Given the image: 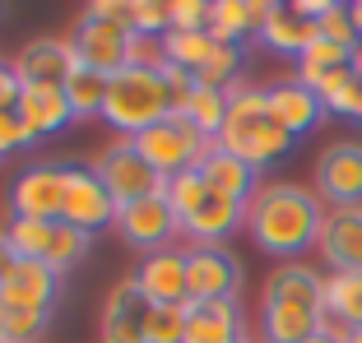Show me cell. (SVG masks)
Returning a JSON list of instances; mask_svg holds the SVG:
<instances>
[{"instance_id":"obj_1","label":"cell","mask_w":362,"mask_h":343,"mask_svg":"<svg viewBox=\"0 0 362 343\" xmlns=\"http://www.w3.org/2000/svg\"><path fill=\"white\" fill-rule=\"evenodd\" d=\"M320 223H325V200L307 186L293 181H269L251 195L246 204V232L265 255L288 260L307 255L320 241Z\"/></svg>"},{"instance_id":"obj_2","label":"cell","mask_w":362,"mask_h":343,"mask_svg":"<svg viewBox=\"0 0 362 343\" xmlns=\"http://www.w3.org/2000/svg\"><path fill=\"white\" fill-rule=\"evenodd\" d=\"M218 149L237 153L242 162H251L256 172L274 167L293 153V135L269 116V97L265 88H251V84H233L228 88V121H223V135H218Z\"/></svg>"},{"instance_id":"obj_3","label":"cell","mask_w":362,"mask_h":343,"mask_svg":"<svg viewBox=\"0 0 362 343\" xmlns=\"http://www.w3.org/2000/svg\"><path fill=\"white\" fill-rule=\"evenodd\" d=\"M168 116H172V97H168V84H163V70H135V65H126L121 75H112L103 121L117 135L135 140V135L153 130Z\"/></svg>"},{"instance_id":"obj_4","label":"cell","mask_w":362,"mask_h":343,"mask_svg":"<svg viewBox=\"0 0 362 343\" xmlns=\"http://www.w3.org/2000/svg\"><path fill=\"white\" fill-rule=\"evenodd\" d=\"M139 149V158L149 162L153 172H163V176H181V172H195L204 162V153L214 149V140H204L200 130L191 126L186 116H168L158 121L153 130H144V135H135L130 140Z\"/></svg>"},{"instance_id":"obj_5","label":"cell","mask_w":362,"mask_h":343,"mask_svg":"<svg viewBox=\"0 0 362 343\" xmlns=\"http://www.w3.org/2000/svg\"><path fill=\"white\" fill-rule=\"evenodd\" d=\"M93 172H98V181L107 186V195L117 200V209L153 200V195H168V176L153 172L149 162L139 158V149L130 140H117L112 149H103V158L93 162Z\"/></svg>"},{"instance_id":"obj_6","label":"cell","mask_w":362,"mask_h":343,"mask_svg":"<svg viewBox=\"0 0 362 343\" xmlns=\"http://www.w3.org/2000/svg\"><path fill=\"white\" fill-rule=\"evenodd\" d=\"M65 186H70V167L65 162H33L19 172V181L10 191L14 218H42V223H61L65 214Z\"/></svg>"},{"instance_id":"obj_7","label":"cell","mask_w":362,"mask_h":343,"mask_svg":"<svg viewBox=\"0 0 362 343\" xmlns=\"http://www.w3.org/2000/svg\"><path fill=\"white\" fill-rule=\"evenodd\" d=\"M316 195L330 209H362V144L339 140L316 158Z\"/></svg>"},{"instance_id":"obj_8","label":"cell","mask_w":362,"mask_h":343,"mask_svg":"<svg viewBox=\"0 0 362 343\" xmlns=\"http://www.w3.org/2000/svg\"><path fill=\"white\" fill-rule=\"evenodd\" d=\"M75 61L84 70H98V75H121L126 70V52H130V23H107V19H79L75 23Z\"/></svg>"},{"instance_id":"obj_9","label":"cell","mask_w":362,"mask_h":343,"mask_svg":"<svg viewBox=\"0 0 362 343\" xmlns=\"http://www.w3.org/2000/svg\"><path fill=\"white\" fill-rule=\"evenodd\" d=\"M117 232H121L126 246L153 255V251H168V241L181 232V223H177V214H172L168 195H153V200H139V204L117 209Z\"/></svg>"},{"instance_id":"obj_10","label":"cell","mask_w":362,"mask_h":343,"mask_svg":"<svg viewBox=\"0 0 362 343\" xmlns=\"http://www.w3.org/2000/svg\"><path fill=\"white\" fill-rule=\"evenodd\" d=\"M186 279H191V301H237L242 265L223 246H191L186 251Z\"/></svg>"},{"instance_id":"obj_11","label":"cell","mask_w":362,"mask_h":343,"mask_svg":"<svg viewBox=\"0 0 362 343\" xmlns=\"http://www.w3.org/2000/svg\"><path fill=\"white\" fill-rule=\"evenodd\" d=\"M61 223L79 227V232H103L117 227V200L107 195V186L98 181L93 167H70V186H65V214Z\"/></svg>"},{"instance_id":"obj_12","label":"cell","mask_w":362,"mask_h":343,"mask_svg":"<svg viewBox=\"0 0 362 343\" xmlns=\"http://www.w3.org/2000/svg\"><path fill=\"white\" fill-rule=\"evenodd\" d=\"M139 283V292L149 297V306H186L191 301V279H186V251L168 246L139 260V269L130 274Z\"/></svg>"},{"instance_id":"obj_13","label":"cell","mask_w":362,"mask_h":343,"mask_svg":"<svg viewBox=\"0 0 362 343\" xmlns=\"http://www.w3.org/2000/svg\"><path fill=\"white\" fill-rule=\"evenodd\" d=\"M316 251L330 274H362V209H325Z\"/></svg>"},{"instance_id":"obj_14","label":"cell","mask_w":362,"mask_h":343,"mask_svg":"<svg viewBox=\"0 0 362 343\" xmlns=\"http://www.w3.org/2000/svg\"><path fill=\"white\" fill-rule=\"evenodd\" d=\"M0 301L23 306V311L52 315L56 301H61V274H56V269H47L42 260H14L10 279H5V288H0Z\"/></svg>"},{"instance_id":"obj_15","label":"cell","mask_w":362,"mask_h":343,"mask_svg":"<svg viewBox=\"0 0 362 343\" xmlns=\"http://www.w3.org/2000/svg\"><path fill=\"white\" fill-rule=\"evenodd\" d=\"M144 320H149V297L139 292L135 279H121L103 301V343H144Z\"/></svg>"},{"instance_id":"obj_16","label":"cell","mask_w":362,"mask_h":343,"mask_svg":"<svg viewBox=\"0 0 362 343\" xmlns=\"http://www.w3.org/2000/svg\"><path fill=\"white\" fill-rule=\"evenodd\" d=\"M237 227H246V204L223 200V195H214V191L181 218V236H191L195 246H223Z\"/></svg>"},{"instance_id":"obj_17","label":"cell","mask_w":362,"mask_h":343,"mask_svg":"<svg viewBox=\"0 0 362 343\" xmlns=\"http://www.w3.org/2000/svg\"><path fill=\"white\" fill-rule=\"evenodd\" d=\"M79 70L75 61V47L61 42V37H33L28 47H23L19 56H14V75L23 79V84H61Z\"/></svg>"},{"instance_id":"obj_18","label":"cell","mask_w":362,"mask_h":343,"mask_svg":"<svg viewBox=\"0 0 362 343\" xmlns=\"http://www.w3.org/2000/svg\"><path fill=\"white\" fill-rule=\"evenodd\" d=\"M265 301L279 306H307V311L325 315V274L311 269L307 260H288L265 279Z\"/></svg>"},{"instance_id":"obj_19","label":"cell","mask_w":362,"mask_h":343,"mask_svg":"<svg viewBox=\"0 0 362 343\" xmlns=\"http://www.w3.org/2000/svg\"><path fill=\"white\" fill-rule=\"evenodd\" d=\"M265 97H269V116H274L279 126L293 135V140H302L307 130H316L320 121L330 116V112H325V102H320L307 84H298V79H284V84L265 88Z\"/></svg>"},{"instance_id":"obj_20","label":"cell","mask_w":362,"mask_h":343,"mask_svg":"<svg viewBox=\"0 0 362 343\" xmlns=\"http://www.w3.org/2000/svg\"><path fill=\"white\" fill-rule=\"evenodd\" d=\"M195 172L204 176V186H209L214 195H223V200H237V204H251V195L260 191V172L251 167V162H242L237 153L218 149V144L204 153V162H200Z\"/></svg>"},{"instance_id":"obj_21","label":"cell","mask_w":362,"mask_h":343,"mask_svg":"<svg viewBox=\"0 0 362 343\" xmlns=\"http://www.w3.org/2000/svg\"><path fill=\"white\" fill-rule=\"evenodd\" d=\"M274 0H214L209 5V37L228 47H242L246 37H260Z\"/></svg>"},{"instance_id":"obj_22","label":"cell","mask_w":362,"mask_h":343,"mask_svg":"<svg viewBox=\"0 0 362 343\" xmlns=\"http://www.w3.org/2000/svg\"><path fill=\"white\" fill-rule=\"evenodd\" d=\"M23 116V126L42 140V135H61L70 121H75V112H70V97H65L61 84H23L19 93V107H14Z\"/></svg>"},{"instance_id":"obj_23","label":"cell","mask_w":362,"mask_h":343,"mask_svg":"<svg viewBox=\"0 0 362 343\" xmlns=\"http://www.w3.org/2000/svg\"><path fill=\"white\" fill-rule=\"evenodd\" d=\"M242 306L237 301H191L186 306V343H242Z\"/></svg>"},{"instance_id":"obj_24","label":"cell","mask_w":362,"mask_h":343,"mask_svg":"<svg viewBox=\"0 0 362 343\" xmlns=\"http://www.w3.org/2000/svg\"><path fill=\"white\" fill-rule=\"evenodd\" d=\"M316 37H320L316 23L302 19L293 5H269V19H265V28H260V42H265L274 56H293V61H298Z\"/></svg>"},{"instance_id":"obj_25","label":"cell","mask_w":362,"mask_h":343,"mask_svg":"<svg viewBox=\"0 0 362 343\" xmlns=\"http://www.w3.org/2000/svg\"><path fill=\"white\" fill-rule=\"evenodd\" d=\"M330 320L320 311H307V306H279V301L260 306V334H265V343H307Z\"/></svg>"},{"instance_id":"obj_26","label":"cell","mask_w":362,"mask_h":343,"mask_svg":"<svg viewBox=\"0 0 362 343\" xmlns=\"http://www.w3.org/2000/svg\"><path fill=\"white\" fill-rule=\"evenodd\" d=\"M311 93L325 102V112L330 116H358V107H362V79L353 75V65H344V70H334V75H325Z\"/></svg>"},{"instance_id":"obj_27","label":"cell","mask_w":362,"mask_h":343,"mask_svg":"<svg viewBox=\"0 0 362 343\" xmlns=\"http://www.w3.org/2000/svg\"><path fill=\"white\" fill-rule=\"evenodd\" d=\"M353 61V52L349 47H339V42H325V37H316V42L307 47V52L298 56V84H307V88H316L325 75H334V70H344V65Z\"/></svg>"},{"instance_id":"obj_28","label":"cell","mask_w":362,"mask_h":343,"mask_svg":"<svg viewBox=\"0 0 362 343\" xmlns=\"http://www.w3.org/2000/svg\"><path fill=\"white\" fill-rule=\"evenodd\" d=\"M107 84H112V79H107V75H98V70H84V65H79L75 75L65 79V97H70V112H75V121L103 116V102H107Z\"/></svg>"},{"instance_id":"obj_29","label":"cell","mask_w":362,"mask_h":343,"mask_svg":"<svg viewBox=\"0 0 362 343\" xmlns=\"http://www.w3.org/2000/svg\"><path fill=\"white\" fill-rule=\"evenodd\" d=\"M214 47L218 42H214L209 32H168V37H163L168 65H181V70H191V75H200L204 65H209Z\"/></svg>"},{"instance_id":"obj_30","label":"cell","mask_w":362,"mask_h":343,"mask_svg":"<svg viewBox=\"0 0 362 343\" xmlns=\"http://www.w3.org/2000/svg\"><path fill=\"white\" fill-rule=\"evenodd\" d=\"M5 236H10V246H14L19 260H47L52 236H56V223H42V218H10Z\"/></svg>"},{"instance_id":"obj_31","label":"cell","mask_w":362,"mask_h":343,"mask_svg":"<svg viewBox=\"0 0 362 343\" xmlns=\"http://www.w3.org/2000/svg\"><path fill=\"white\" fill-rule=\"evenodd\" d=\"M186 121L200 130L204 140H218V135H223V121H228V93L200 84V93H195L191 107H186Z\"/></svg>"},{"instance_id":"obj_32","label":"cell","mask_w":362,"mask_h":343,"mask_svg":"<svg viewBox=\"0 0 362 343\" xmlns=\"http://www.w3.org/2000/svg\"><path fill=\"white\" fill-rule=\"evenodd\" d=\"M88 241H93L88 232H79V227H70V223H56L52 251H47L42 265H47V269H56V274H70V269H75L79 260L88 255Z\"/></svg>"},{"instance_id":"obj_33","label":"cell","mask_w":362,"mask_h":343,"mask_svg":"<svg viewBox=\"0 0 362 343\" xmlns=\"http://www.w3.org/2000/svg\"><path fill=\"white\" fill-rule=\"evenodd\" d=\"M52 315L42 311H23V306H10V301H0V339L5 343H37L47 330Z\"/></svg>"},{"instance_id":"obj_34","label":"cell","mask_w":362,"mask_h":343,"mask_svg":"<svg viewBox=\"0 0 362 343\" xmlns=\"http://www.w3.org/2000/svg\"><path fill=\"white\" fill-rule=\"evenodd\" d=\"M186 306H149L144 343H186Z\"/></svg>"},{"instance_id":"obj_35","label":"cell","mask_w":362,"mask_h":343,"mask_svg":"<svg viewBox=\"0 0 362 343\" xmlns=\"http://www.w3.org/2000/svg\"><path fill=\"white\" fill-rule=\"evenodd\" d=\"M237 70H242V47L218 42V47H214V56H209V65H204L195 79H200L204 88H223V93H228V88L237 84Z\"/></svg>"},{"instance_id":"obj_36","label":"cell","mask_w":362,"mask_h":343,"mask_svg":"<svg viewBox=\"0 0 362 343\" xmlns=\"http://www.w3.org/2000/svg\"><path fill=\"white\" fill-rule=\"evenodd\" d=\"M204 195H209V186H204L200 172H181V176H172L168 181V204H172V214H177V223L191 214Z\"/></svg>"},{"instance_id":"obj_37","label":"cell","mask_w":362,"mask_h":343,"mask_svg":"<svg viewBox=\"0 0 362 343\" xmlns=\"http://www.w3.org/2000/svg\"><path fill=\"white\" fill-rule=\"evenodd\" d=\"M172 19H168V0H130V32L144 37H168Z\"/></svg>"},{"instance_id":"obj_38","label":"cell","mask_w":362,"mask_h":343,"mask_svg":"<svg viewBox=\"0 0 362 343\" xmlns=\"http://www.w3.org/2000/svg\"><path fill=\"white\" fill-rule=\"evenodd\" d=\"M316 32L325 37V42H339V47H358L362 37H358V23H353V10L349 5H330V10L320 14V23H316Z\"/></svg>"},{"instance_id":"obj_39","label":"cell","mask_w":362,"mask_h":343,"mask_svg":"<svg viewBox=\"0 0 362 343\" xmlns=\"http://www.w3.org/2000/svg\"><path fill=\"white\" fill-rule=\"evenodd\" d=\"M168 32H209V0H168Z\"/></svg>"},{"instance_id":"obj_40","label":"cell","mask_w":362,"mask_h":343,"mask_svg":"<svg viewBox=\"0 0 362 343\" xmlns=\"http://www.w3.org/2000/svg\"><path fill=\"white\" fill-rule=\"evenodd\" d=\"M163 84H168V97H172V116H186L191 97L200 93V79L191 70H181V65H163Z\"/></svg>"},{"instance_id":"obj_41","label":"cell","mask_w":362,"mask_h":343,"mask_svg":"<svg viewBox=\"0 0 362 343\" xmlns=\"http://www.w3.org/2000/svg\"><path fill=\"white\" fill-rule=\"evenodd\" d=\"M126 65H135V70H163V65H168V52H163V37H144V32H130Z\"/></svg>"},{"instance_id":"obj_42","label":"cell","mask_w":362,"mask_h":343,"mask_svg":"<svg viewBox=\"0 0 362 343\" xmlns=\"http://www.w3.org/2000/svg\"><path fill=\"white\" fill-rule=\"evenodd\" d=\"M28 144H37V135L23 126L19 112H0V158H10V153H23Z\"/></svg>"},{"instance_id":"obj_43","label":"cell","mask_w":362,"mask_h":343,"mask_svg":"<svg viewBox=\"0 0 362 343\" xmlns=\"http://www.w3.org/2000/svg\"><path fill=\"white\" fill-rule=\"evenodd\" d=\"M19 93H23V79L14 75V65L0 61V112H14V107H19Z\"/></svg>"},{"instance_id":"obj_44","label":"cell","mask_w":362,"mask_h":343,"mask_svg":"<svg viewBox=\"0 0 362 343\" xmlns=\"http://www.w3.org/2000/svg\"><path fill=\"white\" fill-rule=\"evenodd\" d=\"M84 14L88 19H107V23H130V0H93Z\"/></svg>"},{"instance_id":"obj_45","label":"cell","mask_w":362,"mask_h":343,"mask_svg":"<svg viewBox=\"0 0 362 343\" xmlns=\"http://www.w3.org/2000/svg\"><path fill=\"white\" fill-rule=\"evenodd\" d=\"M14 260H19V255H14V246H10V236L0 232V288H5V279H10V269H14Z\"/></svg>"},{"instance_id":"obj_46","label":"cell","mask_w":362,"mask_h":343,"mask_svg":"<svg viewBox=\"0 0 362 343\" xmlns=\"http://www.w3.org/2000/svg\"><path fill=\"white\" fill-rule=\"evenodd\" d=\"M307 343H344V334H339V325H325V330H316Z\"/></svg>"},{"instance_id":"obj_47","label":"cell","mask_w":362,"mask_h":343,"mask_svg":"<svg viewBox=\"0 0 362 343\" xmlns=\"http://www.w3.org/2000/svg\"><path fill=\"white\" fill-rule=\"evenodd\" d=\"M349 65H353V75H358V79H362V42H358V47H353V61H349Z\"/></svg>"},{"instance_id":"obj_48","label":"cell","mask_w":362,"mask_h":343,"mask_svg":"<svg viewBox=\"0 0 362 343\" xmlns=\"http://www.w3.org/2000/svg\"><path fill=\"white\" fill-rule=\"evenodd\" d=\"M344 343H362V325H353V330H339Z\"/></svg>"},{"instance_id":"obj_49","label":"cell","mask_w":362,"mask_h":343,"mask_svg":"<svg viewBox=\"0 0 362 343\" xmlns=\"http://www.w3.org/2000/svg\"><path fill=\"white\" fill-rule=\"evenodd\" d=\"M349 10H353V23H358V37H362V0H358V5H349Z\"/></svg>"},{"instance_id":"obj_50","label":"cell","mask_w":362,"mask_h":343,"mask_svg":"<svg viewBox=\"0 0 362 343\" xmlns=\"http://www.w3.org/2000/svg\"><path fill=\"white\" fill-rule=\"evenodd\" d=\"M353 121H362V107H358V116H353Z\"/></svg>"},{"instance_id":"obj_51","label":"cell","mask_w":362,"mask_h":343,"mask_svg":"<svg viewBox=\"0 0 362 343\" xmlns=\"http://www.w3.org/2000/svg\"><path fill=\"white\" fill-rule=\"evenodd\" d=\"M242 343H251V339H242Z\"/></svg>"},{"instance_id":"obj_52","label":"cell","mask_w":362,"mask_h":343,"mask_svg":"<svg viewBox=\"0 0 362 343\" xmlns=\"http://www.w3.org/2000/svg\"><path fill=\"white\" fill-rule=\"evenodd\" d=\"M0 343H5V339H0Z\"/></svg>"}]
</instances>
